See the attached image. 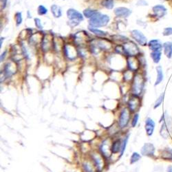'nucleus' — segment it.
Here are the masks:
<instances>
[{
  "label": "nucleus",
  "mask_w": 172,
  "mask_h": 172,
  "mask_svg": "<svg viewBox=\"0 0 172 172\" xmlns=\"http://www.w3.org/2000/svg\"><path fill=\"white\" fill-rule=\"evenodd\" d=\"M146 79L142 72H137L134 74L131 83V94L133 95L140 96L144 91Z\"/></svg>",
  "instance_id": "f257e3e1"
},
{
  "label": "nucleus",
  "mask_w": 172,
  "mask_h": 172,
  "mask_svg": "<svg viewBox=\"0 0 172 172\" xmlns=\"http://www.w3.org/2000/svg\"><path fill=\"white\" fill-rule=\"evenodd\" d=\"M110 18L108 15L97 12L95 15L89 19V25L93 27L105 26L110 22Z\"/></svg>",
  "instance_id": "f03ea898"
},
{
  "label": "nucleus",
  "mask_w": 172,
  "mask_h": 172,
  "mask_svg": "<svg viewBox=\"0 0 172 172\" xmlns=\"http://www.w3.org/2000/svg\"><path fill=\"white\" fill-rule=\"evenodd\" d=\"M112 43L109 40L105 39H101L98 40L94 39L91 43V50L93 53H96V50H110L112 49Z\"/></svg>",
  "instance_id": "7ed1b4c3"
},
{
  "label": "nucleus",
  "mask_w": 172,
  "mask_h": 172,
  "mask_svg": "<svg viewBox=\"0 0 172 172\" xmlns=\"http://www.w3.org/2000/svg\"><path fill=\"white\" fill-rule=\"evenodd\" d=\"M124 54L128 56H137L140 55V51L134 42L128 41L123 45Z\"/></svg>",
  "instance_id": "20e7f679"
},
{
  "label": "nucleus",
  "mask_w": 172,
  "mask_h": 172,
  "mask_svg": "<svg viewBox=\"0 0 172 172\" xmlns=\"http://www.w3.org/2000/svg\"><path fill=\"white\" fill-rule=\"evenodd\" d=\"M140 96L131 95L128 101V105L129 110L131 112L136 113L137 112L141 107V98Z\"/></svg>",
  "instance_id": "39448f33"
},
{
  "label": "nucleus",
  "mask_w": 172,
  "mask_h": 172,
  "mask_svg": "<svg viewBox=\"0 0 172 172\" xmlns=\"http://www.w3.org/2000/svg\"><path fill=\"white\" fill-rule=\"evenodd\" d=\"M130 110L129 108H124L122 110L120 114L119 119V126L121 128H126L127 125L129 124V120H130Z\"/></svg>",
  "instance_id": "423d86ee"
},
{
  "label": "nucleus",
  "mask_w": 172,
  "mask_h": 172,
  "mask_svg": "<svg viewBox=\"0 0 172 172\" xmlns=\"http://www.w3.org/2000/svg\"><path fill=\"white\" fill-rule=\"evenodd\" d=\"M165 114H163V119H162V123L161 130H160V134L164 139H168L169 138V135H170L171 122L169 120L167 121V115Z\"/></svg>",
  "instance_id": "0eeeda50"
},
{
  "label": "nucleus",
  "mask_w": 172,
  "mask_h": 172,
  "mask_svg": "<svg viewBox=\"0 0 172 172\" xmlns=\"http://www.w3.org/2000/svg\"><path fill=\"white\" fill-rule=\"evenodd\" d=\"M131 35L132 38L137 42V43L142 46H146L147 44V37L145 36V35L142 32L138 30H133L131 32Z\"/></svg>",
  "instance_id": "6e6552de"
},
{
  "label": "nucleus",
  "mask_w": 172,
  "mask_h": 172,
  "mask_svg": "<svg viewBox=\"0 0 172 172\" xmlns=\"http://www.w3.org/2000/svg\"><path fill=\"white\" fill-rule=\"evenodd\" d=\"M155 148L154 145L151 143H145L140 149V154L142 155L147 157H153L155 155Z\"/></svg>",
  "instance_id": "1a4fd4ad"
},
{
  "label": "nucleus",
  "mask_w": 172,
  "mask_h": 172,
  "mask_svg": "<svg viewBox=\"0 0 172 172\" xmlns=\"http://www.w3.org/2000/svg\"><path fill=\"white\" fill-rule=\"evenodd\" d=\"M101 154H102L105 158H109L111 156L112 152V145L110 144V140L105 139L103 141L99 147Z\"/></svg>",
  "instance_id": "9d476101"
},
{
  "label": "nucleus",
  "mask_w": 172,
  "mask_h": 172,
  "mask_svg": "<svg viewBox=\"0 0 172 172\" xmlns=\"http://www.w3.org/2000/svg\"><path fill=\"white\" fill-rule=\"evenodd\" d=\"M141 61L139 60L137 56H129L128 59V66L129 70L133 72H137L140 69Z\"/></svg>",
  "instance_id": "9b49d317"
},
{
  "label": "nucleus",
  "mask_w": 172,
  "mask_h": 172,
  "mask_svg": "<svg viewBox=\"0 0 172 172\" xmlns=\"http://www.w3.org/2000/svg\"><path fill=\"white\" fill-rule=\"evenodd\" d=\"M63 51L66 57L70 60H74L77 58L78 55V52L77 49L71 44L65 45L63 47Z\"/></svg>",
  "instance_id": "f8f14e48"
},
{
  "label": "nucleus",
  "mask_w": 172,
  "mask_h": 172,
  "mask_svg": "<svg viewBox=\"0 0 172 172\" xmlns=\"http://www.w3.org/2000/svg\"><path fill=\"white\" fill-rule=\"evenodd\" d=\"M152 11L154 16L157 20L163 18L167 13V8L163 5H161V4H158V5L153 6Z\"/></svg>",
  "instance_id": "ddd939ff"
},
{
  "label": "nucleus",
  "mask_w": 172,
  "mask_h": 172,
  "mask_svg": "<svg viewBox=\"0 0 172 172\" xmlns=\"http://www.w3.org/2000/svg\"><path fill=\"white\" fill-rule=\"evenodd\" d=\"M67 17L69 20H74L81 22L83 20V15L74 8H70L67 11Z\"/></svg>",
  "instance_id": "4468645a"
},
{
  "label": "nucleus",
  "mask_w": 172,
  "mask_h": 172,
  "mask_svg": "<svg viewBox=\"0 0 172 172\" xmlns=\"http://www.w3.org/2000/svg\"><path fill=\"white\" fill-rule=\"evenodd\" d=\"M16 72H17V66L12 61L7 63L4 66V75L5 78L11 77L14 74H15Z\"/></svg>",
  "instance_id": "2eb2a0df"
},
{
  "label": "nucleus",
  "mask_w": 172,
  "mask_h": 172,
  "mask_svg": "<svg viewBox=\"0 0 172 172\" xmlns=\"http://www.w3.org/2000/svg\"><path fill=\"white\" fill-rule=\"evenodd\" d=\"M102 154L100 155V154H93L92 158L94 162V164L95 165L96 169L97 171H101L104 167V161L102 158Z\"/></svg>",
  "instance_id": "dca6fc26"
},
{
  "label": "nucleus",
  "mask_w": 172,
  "mask_h": 172,
  "mask_svg": "<svg viewBox=\"0 0 172 172\" xmlns=\"http://www.w3.org/2000/svg\"><path fill=\"white\" fill-rule=\"evenodd\" d=\"M54 45L53 38L50 35H44L41 41V48L44 51H48Z\"/></svg>",
  "instance_id": "f3484780"
},
{
  "label": "nucleus",
  "mask_w": 172,
  "mask_h": 172,
  "mask_svg": "<svg viewBox=\"0 0 172 172\" xmlns=\"http://www.w3.org/2000/svg\"><path fill=\"white\" fill-rule=\"evenodd\" d=\"M155 123L154 120L151 118L148 117L147 119L145 120V129L146 134L148 136H152L154 132Z\"/></svg>",
  "instance_id": "a211bd4d"
},
{
  "label": "nucleus",
  "mask_w": 172,
  "mask_h": 172,
  "mask_svg": "<svg viewBox=\"0 0 172 172\" xmlns=\"http://www.w3.org/2000/svg\"><path fill=\"white\" fill-rule=\"evenodd\" d=\"M114 14L118 17L127 18L131 14V11L125 7H118L115 8Z\"/></svg>",
  "instance_id": "6ab92c4d"
},
{
  "label": "nucleus",
  "mask_w": 172,
  "mask_h": 172,
  "mask_svg": "<svg viewBox=\"0 0 172 172\" xmlns=\"http://www.w3.org/2000/svg\"><path fill=\"white\" fill-rule=\"evenodd\" d=\"M148 47L151 51H162V44L158 39H152L148 43Z\"/></svg>",
  "instance_id": "aec40b11"
},
{
  "label": "nucleus",
  "mask_w": 172,
  "mask_h": 172,
  "mask_svg": "<svg viewBox=\"0 0 172 172\" xmlns=\"http://www.w3.org/2000/svg\"><path fill=\"white\" fill-rule=\"evenodd\" d=\"M164 55L167 58L171 59L172 57V42L166 41L162 44Z\"/></svg>",
  "instance_id": "412c9836"
},
{
  "label": "nucleus",
  "mask_w": 172,
  "mask_h": 172,
  "mask_svg": "<svg viewBox=\"0 0 172 172\" xmlns=\"http://www.w3.org/2000/svg\"><path fill=\"white\" fill-rule=\"evenodd\" d=\"M155 70H156V73H157V76H156V79H155L154 86H158L159 84H161L162 83V81H163L164 79V74H163V70H162V68L161 65H158L155 68Z\"/></svg>",
  "instance_id": "4be33fe9"
},
{
  "label": "nucleus",
  "mask_w": 172,
  "mask_h": 172,
  "mask_svg": "<svg viewBox=\"0 0 172 172\" xmlns=\"http://www.w3.org/2000/svg\"><path fill=\"white\" fill-rule=\"evenodd\" d=\"M50 10L53 17L55 18H60L62 16V10L59 6L56 5V4H53L51 6Z\"/></svg>",
  "instance_id": "5701e85b"
},
{
  "label": "nucleus",
  "mask_w": 172,
  "mask_h": 172,
  "mask_svg": "<svg viewBox=\"0 0 172 172\" xmlns=\"http://www.w3.org/2000/svg\"><path fill=\"white\" fill-rule=\"evenodd\" d=\"M121 145H122V142L120 139H117V140L114 141L112 144V154H117L118 152H121Z\"/></svg>",
  "instance_id": "b1692460"
},
{
  "label": "nucleus",
  "mask_w": 172,
  "mask_h": 172,
  "mask_svg": "<svg viewBox=\"0 0 172 172\" xmlns=\"http://www.w3.org/2000/svg\"><path fill=\"white\" fill-rule=\"evenodd\" d=\"M151 58L152 59L153 62L154 63H158L161 59L162 51H152L150 54Z\"/></svg>",
  "instance_id": "393cba45"
},
{
  "label": "nucleus",
  "mask_w": 172,
  "mask_h": 172,
  "mask_svg": "<svg viewBox=\"0 0 172 172\" xmlns=\"http://www.w3.org/2000/svg\"><path fill=\"white\" fill-rule=\"evenodd\" d=\"M88 28H89V30H90V32H92V33H94L96 35H97V36L105 37L107 35V32L98 29V28H96V27H93V26H89Z\"/></svg>",
  "instance_id": "a878e982"
},
{
  "label": "nucleus",
  "mask_w": 172,
  "mask_h": 172,
  "mask_svg": "<svg viewBox=\"0 0 172 172\" xmlns=\"http://www.w3.org/2000/svg\"><path fill=\"white\" fill-rule=\"evenodd\" d=\"M101 5L104 8L111 10L114 8V0H102L101 2Z\"/></svg>",
  "instance_id": "bb28decb"
},
{
  "label": "nucleus",
  "mask_w": 172,
  "mask_h": 172,
  "mask_svg": "<svg viewBox=\"0 0 172 172\" xmlns=\"http://www.w3.org/2000/svg\"><path fill=\"white\" fill-rule=\"evenodd\" d=\"M97 11L93 10V9H90V8H87L85 9L83 11V15L88 19H91L93 17L94 15H95L96 13H97Z\"/></svg>",
  "instance_id": "cd10ccee"
},
{
  "label": "nucleus",
  "mask_w": 172,
  "mask_h": 172,
  "mask_svg": "<svg viewBox=\"0 0 172 172\" xmlns=\"http://www.w3.org/2000/svg\"><path fill=\"white\" fill-rule=\"evenodd\" d=\"M129 135H127L124 138L122 142V145H121V152H120V157H121L122 155H123L125 151L127 145H128V140H129Z\"/></svg>",
  "instance_id": "c85d7f7f"
},
{
  "label": "nucleus",
  "mask_w": 172,
  "mask_h": 172,
  "mask_svg": "<svg viewBox=\"0 0 172 172\" xmlns=\"http://www.w3.org/2000/svg\"><path fill=\"white\" fill-rule=\"evenodd\" d=\"M164 98V93L163 92L158 96V98L156 100H155L154 105V109H157L158 107H159L160 106L162 105V103H163Z\"/></svg>",
  "instance_id": "c756f323"
},
{
  "label": "nucleus",
  "mask_w": 172,
  "mask_h": 172,
  "mask_svg": "<svg viewBox=\"0 0 172 172\" xmlns=\"http://www.w3.org/2000/svg\"><path fill=\"white\" fill-rule=\"evenodd\" d=\"M141 158V155L138 152H133L130 157V163L134 164L139 161Z\"/></svg>",
  "instance_id": "7c9ffc66"
},
{
  "label": "nucleus",
  "mask_w": 172,
  "mask_h": 172,
  "mask_svg": "<svg viewBox=\"0 0 172 172\" xmlns=\"http://www.w3.org/2000/svg\"><path fill=\"white\" fill-rule=\"evenodd\" d=\"M83 169L85 172H96V170L94 169L93 164L89 162H85L83 163Z\"/></svg>",
  "instance_id": "2f4dec72"
},
{
  "label": "nucleus",
  "mask_w": 172,
  "mask_h": 172,
  "mask_svg": "<svg viewBox=\"0 0 172 172\" xmlns=\"http://www.w3.org/2000/svg\"><path fill=\"white\" fill-rule=\"evenodd\" d=\"M15 22H16V26H20L22 24V21H23L22 13H20V12H17V13L15 14Z\"/></svg>",
  "instance_id": "473e14b6"
},
{
  "label": "nucleus",
  "mask_w": 172,
  "mask_h": 172,
  "mask_svg": "<svg viewBox=\"0 0 172 172\" xmlns=\"http://www.w3.org/2000/svg\"><path fill=\"white\" fill-rule=\"evenodd\" d=\"M133 71H131V70H129L128 71H126L124 73V80L125 81H130V80L133 79L134 74H133Z\"/></svg>",
  "instance_id": "72a5a7b5"
},
{
  "label": "nucleus",
  "mask_w": 172,
  "mask_h": 172,
  "mask_svg": "<svg viewBox=\"0 0 172 172\" xmlns=\"http://www.w3.org/2000/svg\"><path fill=\"white\" fill-rule=\"evenodd\" d=\"M37 13L39 15H44L48 13V9L43 5H39L37 8Z\"/></svg>",
  "instance_id": "f704fd0d"
},
{
  "label": "nucleus",
  "mask_w": 172,
  "mask_h": 172,
  "mask_svg": "<svg viewBox=\"0 0 172 172\" xmlns=\"http://www.w3.org/2000/svg\"><path fill=\"white\" fill-rule=\"evenodd\" d=\"M139 120V114L138 113H135L132 118V121H131V127L132 128H135L137 125Z\"/></svg>",
  "instance_id": "c9c22d12"
},
{
  "label": "nucleus",
  "mask_w": 172,
  "mask_h": 172,
  "mask_svg": "<svg viewBox=\"0 0 172 172\" xmlns=\"http://www.w3.org/2000/svg\"><path fill=\"white\" fill-rule=\"evenodd\" d=\"M162 35L165 37H169L172 35V27H166L162 31Z\"/></svg>",
  "instance_id": "e433bc0d"
},
{
  "label": "nucleus",
  "mask_w": 172,
  "mask_h": 172,
  "mask_svg": "<svg viewBox=\"0 0 172 172\" xmlns=\"http://www.w3.org/2000/svg\"><path fill=\"white\" fill-rule=\"evenodd\" d=\"M34 21H35V26H36V27L38 28V29H39V30L43 29V25H42L41 21V20H40V19L35 18Z\"/></svg>",
  "instance_id": "4c0bfd02"
},
{
  "label": "nucleus",
  "mask_w": 172,
  "mask_h": 172,
  "mask_svg": "<svg viewBox=\"0 0 172 172\" xmlns=\"http://www.w3.org/2000/svg\"><path fill=\"white\" fill-rule=\"evenodd\" d=\"M80 23H81V22H78V21H74V20H70L69 22H68V25H69L70 27L73 28V27H75V26H77L79 25Z\"/></svg>",
  "instance_id": "58836bf2"
},
{
  "label": "nucleus",
  "mask_w": 172,
  "mask_h": 172,
  "mask_svg": "<svg viewBox=\"0 0 172 172\" xmlns=\"http://www.w3.org/2000/svg\"><path fill=\"white\" fill-rule=\"evenodd\" d=\"M137 6H147L148 3L145 0H138L137 2Z\"/></svg>",
  "instance_id": "ea45409f"
},
{
  "label": "nucleus",
  "mask_w": 172,
  "mask_h": 172,
  "mask_svg": "<svg viewBox=\"0 0 172 172\" xmlns=\"http://www.w3.org/2000/svg\"><path fill=\"white\" fill-rule=\"evenodd\" d=\"M6 54H7V51L6 50L4 51V53L2 54L1 57H0V60H1V62L4 60V59H5V57L6 56Z\"/></svg>",
  "instance_id": "a19ab883"
},
{
  "label": "nucleus",
  "mask_w": 172,
  "mask_h": 172,
  "mask_svg": "<svg viewBox=\"0 0 172 172\" xmlns=\"http://www.w3.org/2000/svg\"><path fill=\"white\" fill-rule=\"evenodd\" d=\"M7 1H8V0H2V6H3V8H4L6 6Z\"/></svg>",
  "instance_id": "79ce46f5"
},
{
  "label": "nucleus",
  "mask_w": 172,
  "mask_h": 172,
  "mask_svg": "<svg viewBox=\"0 0 172 172\" xmlns=\"http://www.w3.org/2000/svg\"><path fill=\"white\" fill-rule=\"evenodd\" d=\"M167 172H172V166L171 165H169L168 167H167Z\"/></svg>",
  "instance_id": "37998d69"
},
{
  "label": "nucleus",
  "mask_w": 172,
  "mask_h": 172,
  "mask_svg": "<svg viewBox=\"0 0 172 172\" xmlns=\"http://www.w3.org/2000/svg\"><path fill=\"white\" fill-rule=\"evenodd\" d=\"M4 38H3V37H2L1 38V42H0V47L2 48V41H4Z\"/></svg>",
  "instance_id": "c03bdc74"
},
{
  "label": "nucleus",
  "mask_w": 172,
  "mask_h": 172,
  "mask_svg": "<svg viewBox=\"0 0 172 172\" xmlns=\"http://www.w3.org/2000/svg\"><path fill=\"white\" fill-rule=\"evenodd\" d=\"M171 161L172 162V153H171V154L170 155V157H169V161Z\"/></svg>",
  "instance_id": "a18cd8bd"
}]
</instances>
